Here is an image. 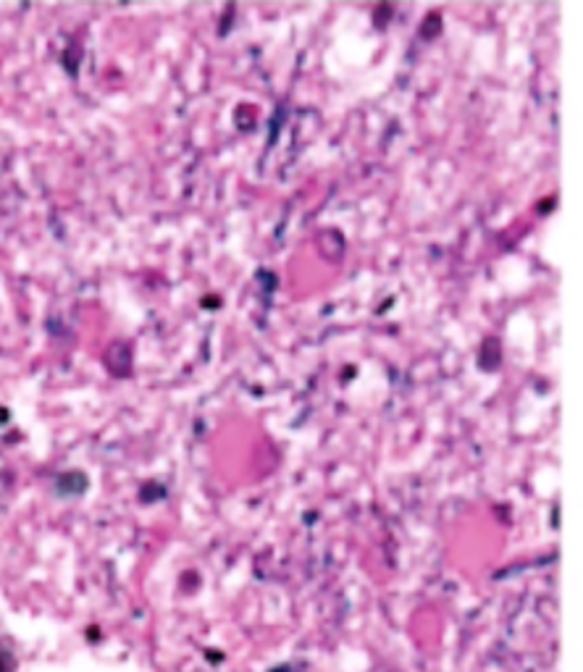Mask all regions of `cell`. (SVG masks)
<instances>
[{
	"label": "cell",
	"instance_id": "obj_1",
	"mask_svg": "<svg viewBox=\"0 0 583 672\" xmlns=\"http://www.w3.org/2000/svg\"><path fill=\"white\" fill-rule=\"evenodd\" d=\"M0 672H13V657L8 652H0Z\"/></svg>",
	"mask_w": 583,
	"mask_h": 672
}]
</instances>
